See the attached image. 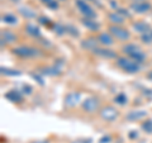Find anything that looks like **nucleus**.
Wrapping results in <instances>:
<instances>
[{
  "instance_id": "obj_7",
  "label": "nucleus",
  "mask_w": 152,
  "mask_h": 143,
  "mask_svg": "<svg viewBox=\"0 0 152 143\" xmlns=\"http://www.w3.org/2000/svg\"><path fill=\"white\" fill-rule=\"evenodd\" d=\"M79 100H80V94L77 93H71L69 94L67 96H66V105L67 107H75L76 104L79 103Z\"/></svg>"
},
{
  "instance_id": "obj_17",
  "label": "nucleus",
  "mask_w": 152,
  "mask_h": 143,
  "mask_svg": "<svg viewBox=\"0 0 152 143\" xmlns=\"http://www.w3.org/2000/svg\"><path fill=\"white\" fill-rule=\"evenodd\" d=\"M27 31H28V33L29 34H32V36H39V29L36 27V26H33V24H28L27 26Z\"/></svg>"
},
{
  "instance_id": "obj_6",
  "label": "nucleus",
  "mask_w": 152,
  "mask_h": 143,
  "mask_svg": "<svg viewBox=\"0 0 152 143\" xmlns=\"http://www.w3.org/2000/svg\"><path fill=\"white\" fill-rule=\"evenodd\" d=\"M14 53L22 57H31V56H36L37 55V50L29 48V47H19V48L14 50Z\"/></svg>"
},
{
  "instance_id": "obj_14",
  "label": "nucleus",
  "mask_w": 152,
  "mask_h": 143,
  "mask_svg": "<svg viewBox=\"0 0 152 143\" xmlns=\"http://www.w3.org/2000/svg\"><path fill=\"white\" fill-rule=\"evenodd\" d=\"M5 96H7L9 100H12V101H20V100H22L20 94H19L18 91H10V93H8Z\"/></svg>"
},
{
  "instance_id": "obj_27",
  "label": "nucleus",
  "mask_w": 152,
  "mask_h": 143,
  "mask_svg": "<svg viewBox=\"0 0 152 143\" xmlns=\"http://www.w3.org/2000/svg\"><path fill=\"white\" fill-rule=\"evenodd\" d=\"M72 143H91V139H83V141H75Z\"/></svg>"
},
{
  "instance_id": "obj_2",
  "label": "nucleus",
  "mask_w": 152,
  "mask_h": 143,
  "mask_svg": "<svg viewBox=\"0 0 152 143\" xmlns=\"http://www.w3.org/2000/svg\"><path fill=\"white\" fill-rule=\"evenodd\" d=\"M76 5H77L79 10L84 15H86V18H94L95 17L94 10L85 1H83V0H77V1H76Z\"/></svg>"
},
{
  "instance_id": "obj_4",
  "label": "nucleus",
  "mask_w": 152,
  "mask_h": 143,
  "mask_svg": "<svg viewBox=\"0 0 152 143\" xmlns=\"http://www.w3.org/2000/svg\"><path fill=\"white\" fill-rule=\"evenodd\" d=\"M98 107H99V103H98V100L94 98H89L83 103L84 110H86L88 113H94L98 109Z\"/></svg>"
},
{
  "instance_id": "obj_18",
  "label": "nucleus",
  "mask_w": 152,
  "mask_h": 143,
  "mask_svg": "<svg viewBox=\"0 0 152 143\" xmlns=\"http://www.w3.org/2000/svg\"><path fill=\"white\" fill-rule=\"evenodd\" d=\"M83 47L88 50H95V47H96V41L95 39H88L86 42H84L83 43Z\"/></svg>"
},
{
  "instance_id": "obj_24",
  "label": "nucleus",
  "mask_w": 152,
  "mask_h": 143,
  "mask_svg": "<svg viewBox=\"0 0 152 143\" xmlns=\"http://www.w3.org/2000/svg\"><path fill=\"white\" fill-rule=\"evenodd\" d=\"M142 39H143V42H152V31H148L147 33H145L143 36H142Z\"/></svg>"
},
{
  "instance_id": "obj_16",
  "label": "nucleus",
  "mask_w": 152,
  "mask_h": 143,
  "mask_svg": "<svg viewBox=\"0 0 152 143\" xmlns=\"http://www.w3.org/2000/svg\"><path fill=\"white\" fill-rule=\"evenodd\" d=\"M109 19L113 22V23H117V24H121V23H123V17H121L119 14L117 13H113L109 15Z\"/></svg>"
},
{
  "instance_id": "obj_22",
  "label": "nucleus",
  "mask_w": 152,
  "mask_h": 143,
  "mask_svg": "<svg viewBox=\"0 0 152 143\" xmlns=\"http://www.w3.org/2000/svg\"><path fill=\"white\" fill-rule=\"evenodd\" d=\"M3 20L5 23H9V24H15V23H17V18L14 15H10V14H7V15L3 17Z\"/></svg>"
},
{
  "instance_id": "obj_31",
  "label": "nucleus",
  "mask_w": 152,
  "mask_h": 143,
  "mask_svg": "<svg viewBox=\"0 0 152 143\" xmlns=\"http://www.w3.org/2000/svg\"><path fill=\"white\" fill-rule=\"evenodd\" d=\"M34 143H47V141L46 142H34Z\"/></svg>"
},
{
  "instance_id": "obj_28",
  "label": "nucleus",
  "mask_w": 152,
  "mask_h": 143,
  "mask_svg": "<svg viewBox=\"0 0 152 143\" xmlns=\"http://www.w3.org/2000/svg\"><path fill=\"white\" fill-rule=\"evenodd\" d=\"M39 22L42 23V24H48V23H50L47 18H41V19H39Z\"/></svg>"
},
{
  "instance_id": "obj_3",
  "label": "nucleus",
  "mask_w": 152,
  "mask_h": 143,
  "mask_svg": "<svg viewBox=\"0 0 152 143\" xmlns=\"http://www.w3.org/2000/svg\"><path fill=\"white\" fill-rule=\"evenodd\" d=\"M110 33H112L114 37H117L118 39H121V41H126V39L129 38V33H128L126 29L119 28V27H115V26H112L110 27Z\"/></svg>"
},
{
  "instance_id": "obj_5",
  "label": "nucleus",
  "mask_w": 152,
  "mask_h": 143,
  "mask_svg": "<svg viewBox=\"0 0 152 143\" xmlns=\"http://www.w3.org/2000/svg\"><path fill=\"white\" fill-rule=\"evenodd\" d=\"M100 114H102V118L105 119V120H114V119L117 118V115H118L117 110H115V109H114L113 107H107V108H104Z\"/></svg>"
},
{
  "instance_id": "obj_19",
  "label": "nucleus",
  "mask_w": 152,
  "mask_h": 143,
  "mask_svg": "<svg viewBox=\"0 0 152 143\" xmlns=\"http://www.w3.org/2000/svg\"><path fill=\"white\" fill-rule=\"evenodd\" d=\"M123 50H124L126 53H128V55L131 56L132 53H134V52H136V51H138L140 48H138L137 46H134V45H128V46H126Z\"/></svg>"
},
{
  "instance_id": "obj_9",
  "label": "nucleus",
  "mask_w": 152,
  "mask_h": 143,
  "mask_svg": "<svg viewBox=\"0 0 152 143\" xmlns=\"http://www.w3.org/2000/svg\"><path fill=\"white\" fill-rule=\"evenodd\" d=\"M147 115V113L145 110H134V112H131L129 114L127 115L128 120H137V119H141V118H145Z\"/></svg>"
},
{
  "instance_id": "obj_13",
  "label": "nucleus",
  "mask_w": 152,
  "mask_h": 143,
  "mask_svg": "<svg viewBox=\"0 0 152 143\" xmlns=\"http://www.w3.org/2000/svg\"><path fill=\"white\" fill-rule=\"evenodd\" d=\"M95 53H98V55H100L103 57H108V58H113V57H115V53H114L113 51L110 50H96L95 48Z\"/></svg>"
},
{
  "instance_id": "obj_12",
  "label": "nucleus",
  "mask_w": 152,
  "mask_h": 143,
  "mask_svg": "<svg viewBox=\"0 0 152 143\" xmlns=\"http://www.w3.org/2000/svg\"><path fill=\"white\" fill-rule=\"evenodd\" d=\"M133 28L136 29V32L140 33H147L150 31V27L146 23H136V24H133Z\"/></svg>"
},
{
  "instance_id": "obj_23",
  "label": "nucleus",
  "mask_w": 152,
  "mask_h": 143,
  "mask_svg": "<svg viewBox=\"0 0 152 143\" xmlns=\"http://www.w3.org/2000/svg\"><path fill=\"white\" fill-rule=\"evenodd\" d=\"M1 72L4 75H10V76H15V75H20V72H18V71H14V70H9V69H1Z\"/></svg>"
},
{
  "instance_id": "obj_30",
  "label": "nucleus",
  "mask_w": 152,
  "mask_h": 143,
  "mask_svg": "<svg viewBox=\"0 0 152 143\" xmlns=\"http://www.w3.org/2000/svg\"><path fill=\"white\" fill-rule=\"evenodd\" d=\"M42 1H43V3H46L47 5H48V4H50V3H52V1H53V0H42Z\"/></svg>"
},
{
  "instance_id": "obj_15",
  "label": "nucleus",
  "mask_w": 152,
  "mask_h": 143,
  "mask_svg": "<svg viewBox=\"0 0 152 143\" xmlns=\"http://www.w3.org/2000/svg\"><path fill=\"white\" fill-rule=\"evenodd\" d=\"M1 37H3V41H7V42H14L15 41V36H14L12 32H9V31L3 32Z\"/></svg>"
},
{
  "instance_id": "obj_8",
  "label": "nucleus",
  "mask_w": 152,
  "mask_h": 143,
  "mask_svg": "<svg viewBox=\"0 0 152 143\" xmlns=\"http://www.w3.org/2000/svg\"><path fill=\"white\" fill-rule=\"evenodd\" d=\"M132 9L136 13H146L150 10V4L147 3H134L132 5Z\"/></svg>"
},
{
  "instance_id": "obj_1",
  "label": "nucleus",
  "mask_w": 152,
  "mask_h": 143,
  "mask_svg": "<svg viewBox=\"0 0 152 143\" xmlns=\"http://www.w3.org/2000/svg\"><path fill=\"white\" fill-rule=\"evenodd\" d=\"M118 66L122 67L123 70L128 71V72H137V71H140V66L137 65L134 61H131V60H127V58L118 60Z\"/></svg>"
},
{
  "instance_id": "obj_11",
  "label": "nucleus",
  "mask_w": 152,
  "mask_h": 143,
  "mask_svg": "<svg viewBox=\"0 0 152 143\" xmlns=\"http://www.w3.org/2000/svg\"><path fill=\"white\" fill-rule=\"evenodd\" d=\"M99 42L103 45H107V46H110L113 43V38L107 34V33H102L100 36H99Z\"/></svg>"
},
{
  "instance_id": "obj_21",
  "label": "nucleus",
  "mask_w": 152,
  "mask_h": 143,
  "mask_svg": "<svg viewBox=\"0 0 152 143\" xmlns=\"http://www.w3.org/2000/svg\"><path fill=\"white\" fill-rule=\"evenodd\" d=\"M84 26L88 27L89 29H91V31H96L98 29V24H96V23H94L93 20H89V19H85V20H84Z\"/></svg>"
},
{
  "instance_id": "obj_25",
  "label": "nucleus",
  "mask_w": 152,
  "mask_h": 143,
  "mask_svg": "<svg viewBox=\"0 0 152 143\" xmlns=\"http://www.w3.org/2000/svg\"><path fill=\"white\" fill-rule=\"evenodd\" d=\"M143 128H145V129L148 132V133H152V120H148L147 123H145Z\"/></svg>"
},
{
  "instance_id": "obj_29",
  "label": "nucleus",
  "mask_w": 152,
  "mask_h": 143,
  "mask_svg": "<svg viewBox=\"0 0 152 143\" xmlns=\"http://www.w3.org/2000/svg\"><path fill=\"white\" fill-rule=\"evenodd\" d=\"M118 13H122V14H124V15H127V17H128V13H127V12H124V9H119V12H118Z\"/></svg>"
},
{
  "instance_id": "obj_26",
  "label": "nucleus",
  "mask_w": 152,
  "mask_h": 143,
  "mask_svg": "<svg viewBox=\"0 0 152 143\" xmlns=\"http://www.w3.org/2000/svg\"><path fill=\"white\" fill-rule=\"evenodd\" d=\"M115 101L119 103V104H124L127 101V98L124 96V95H118V96L115 98Z\"/></svg>"
},
{
  "instance_id": "obj_20",
  "label": "nucleus",
  "mask_w": 152,
  "mask_h": 143,
  "mask_svg": "<svg viewBox=\"0 0 152 143\" xmlns=\"http://www.w3.org/2000/svg\"><path fill=\"white\" fill-rule=\"evenodd\" d=\"M131 57H132V58H134L136 61H138V62H142V61L145 60V55L142 53V52H141L140 50H138V51H136L134 53H132V55H131Z\"/></svg>"
},
{
  "instance_id": "obj_10",
  "label": "nucleus",
  "mask_w": 152,
  "mask_h": 143,
  "mask_svg": "<svg viewBox=\"0 0 152 143\" xmlns=\"http://www.w3.org/2000/svg\"><path fill=\"white\" fill-rule=\"evenodd\" d=\"M19 13H20L23 17H26V18H36V12L32 10V9L28 8V7L19 8Z\"/></svg>"
}]
</instances>
